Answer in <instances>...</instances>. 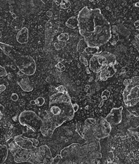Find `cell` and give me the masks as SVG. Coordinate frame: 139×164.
I'll use <instances>...</instances> for the list:
<instances>
[{
	"mask_svg": "<svg viewBox=\"0 0 139 164\" xmlns=\"http://www.w3.org/2000/svg\"><path fill=\"white\" fill-rule=\"evenodd\" d=\"M78 28L81 35L88 47H99L111 39V27L98 8L84 7L77 16Z\"/></svg>",
	"mask_w": 139,
	"mask_h": 164,
	"instance_id": "cell-1",
	"label": "cell"
},
{
	"mask_svg": "<svg viewBox=\"0 0 139 164\" xmlns=\"http://www.w3.org/2000/svg\"><path fill=\"white\" fill-rule=\"evenodd\" d=\"M99 139L86 140L83 144L73 143L60 152L61 163H92L101 158Z\"/></svg>",
	"mask_w": 139,
	"mask_h": 164,
	"instance_id": "cell-2",
	"label": "cell"
},
{
	"mask_svg": "<svg viewBox=\"0 0 139 164\" xmlns=\"http://www.w3.org/2000/svg\"><path fill=\"white\" fill-rule=\"evenodd\" d=\"M75 111L68 92H56L50 97L48 114L52 122L51 133L64 122L73 119Z\"/></svg>",
	"mask_w": 139,
	"mask_h": 164,
	"instance_id": "cell-3",
	"label": "cell"
},
{
	"mask_svg": "<svg viewBox=\"0 0 139 164\" xmlns=\"http://www.w3.org/2000/svg\"><path fill=\"white\" fill-rule=\"evenodd\" d=\"M76 131L81 137L86 140L101 139L109 136L111 131V125L104 118L95 119L89 118L82 126L77 124Z\"/></svg>",
	"mask_w": 139,
	"mask_h": 164,
	"instance_id": "cell-4",
	"label": "cell"
},
{
	"mask_svg": "<svg viewBox=\"0 0 139 164\" xmlns=\"http://www.w3.org/2000/svg\"><path fill=\"white\" fill-rule=\"evenodd\" d=\"M125 89L122 96L123 100L127 108H133L139 104V77H133L124 80Z\"/></svg>",
	"mask_w": 139,
	"mask_h": 164,
	"instance_id": "cell-5",
	"label": "cell"
},
{
	"mask_svg": "<svg viewBox=\"0 0 139 164\" xmlns=\"http://www.w3.org/2000/svg\"><path fill=\"white\" fill-rule=\"evenodd\" d=\"M116 62V59L113 54L105 51L92 56L89 61V68L92 72L99 73L108 65L115 64Z\"/></svg>",
	"mask_w": 139,
	"mask_h": 164,
	"instance_id": "cell-6",
	"label": "cell"
},
{
	"mask_svg": "<svg viewBox=\"0 0 139 164\" xmlns=\"http://www.w3.org/2000/svg\"><path fill=\"white\" fill-rule=\"evenodd\" d=\"M19 121L23 126H27L34 132H36L40 131L43 120L35 112L31 110H25L19 115Z\"/></svg>",
	"mask_w": 139,
	"mask_h": 164,
	"instance_id": "cell-7",
	"label": "cell"
},
{
	"mask_svg": "<svg viewBox=\"0 0 139 164\" xmlns=\"http://www.w3.org/2000/svg\"><path fill=\"white\" fill-rule=\"evenodd\" d=\"M53 159L48 146L43 145L30 150V157L28 162L32 163H51Z\"/></svg>",
	"mask_w": 139,
	"mask_h": 164,
	"instance_id": "cell-8",
	"label": "cell"
},
{
	"mask_svg": "<svg viewBox=\"0 0 139 164\" xmlns=\"http://www.w3.org/2000/svg\"><path fill=\"white\" fill-rule=\"evenodd\" d=\"M14 62L21 73L28 76H32L35 74L37 69V64L35 61L31 56H21L18 57Z\"/></svg>",
	"mask_w": 139,
	"mask_h": 164,
	"instance_id": "cell-9",
	"label": "cell"
},
{
	"mask_svg": "<svg viewBox=\"0 0 139 164\" xmlns=\"http://www.w3.org/2000/svg\"><path fill=\"white\" fill-rule=\"evenodd\" d=\"M122 110L123 107H120L118 108H113L109 113L105 117L106 120L113 125H118L122 121Z\"/></svg>",
	"mask_w": 139,
	"mask_h": 164,
	"instance_id": "cell-10",
	"label": "cell"
},
{
	"mask_svg": "<svg viewBox=\"0 0 139 164\" xmlns=\"http://www.w3.org/2000/svg\"><path fill=\"white\" fill-rule=\"evenodd\" d=\"M28 76V75L22 73V74H19L17 77V83L18 85L23 91L26 92H30L34 89L33 86L32 85Z\"/></svg>",
	"mask_w": 139,
	"mask_h": 164,
	"instance_id": "cell-11",
	"label": "cell"
},
{
	"mask_svg": "<svg viewBox=\"0 0 139 164\" xmlns=\"http://www.w3.org/2000/svg\"><path fill=\"white\" fill-rule=\"evenodd\" d=\"M14 140L15 143L22 149L30 150L35 148L30 138H24L21 136H17L14 137Z\"/></svg>",
	"mask_w": 139,
	"mask_h": 164,
	"instance_id": "cell-12",
	"label": "cell"
},
{
	"mask_svg": "<svg viewBox=\"0 0 139 164\" xmlns=\"http://www.w3.org/2000/svg\"><path fill=\"white\" fill-rule=\"evenodd\" d=\"M114 65L115 64H111L105 68L101 72H100V79L101 81H105L109 77H111L115 74L116 69L115 68Z\"/></svg>",
	"mask_w": 139,
	"mask_h": 164,
	"instance_id": "cell-13",
	"label": "cell"
},
{
	"mask_svg": "<svg viewBox=\"0 0 139 164\" xmlns=\"http://www.w3.org/2000/svg\"><path fill=\"white\" fill-rule=\"evenodd\" d=\"M0 48H1V50H2L6 56L11 58L14 61H16L15 56H16V51L14 50L13 46L9 45V44L5 43L3 42H1L0 43Z\"/></svg>",
	"mask_w": 139,
	"mask_h": 164,
	"instance_id": "cell-14",
	"label": "cell"
},
{
	"mask_svg": "<svg viewBox=\"0 0 139 164\" xmlns=\"http://www.w3.org/2000/svg\"><path fill=\"white\" fill-rule=\"evenodd\" d=\"M18 42L21 44L26 43L29 40V30L27 27H23L19 31L16 35Z\"/></svg>",
	"mask_w": 139,
	"mask_h": 164,
	"instance_id": "cell-15",
	"label": "cell"
},
{
	"mask_svg": "<svg viewBox=\"0 0 139 164\" xmlns=\"http://www.w3.org/2000/svg\"><path fill=\"white\" fill-rule=\"evenodd\" d=\"M9 149L6 145H1L0 147V163L3 164L6 160L8 156Z\"/></svg>",
	"mask_w": 139,
	"mask_h": 164,
	"instance_id": "cell-16",
	"label": "cell"
},
{
	"mask_svg": "<svg viewBox=\"0 0 139 164\" xmlns=\"http://www.w3.org/2000/svg\"><path fill=\"white\" fill-rule=\"evenodd\" d=\"M78 19L77 18L74 16L69 18L66 23V26L71 29H75L76 27H78Z\"/></svg>",
	"mask_w": 139,
	"mask_h": 164,
	"instance_id": "cell-17",
	"label": "cell"
},
{
	"mask_svg": "<svg viewBox=\"0 0 139 164\" xmlns=\"http://www.w3.org/2000/svg\"><path fill=\"white\" fill-rule=\"evenodd\" d=\"M102 50L101 47H87L85 49V53L87 55H98V54H100L101 53Z\"/></svg>",
	"mask_w": 139,
	"mask_h": 164,
	"instance_id": "cell-18",
	"label": "cell"
},
{
	"mask_svg": "<svg viewBox=\"0 0 139 164\" xmlns=\"http://www.w3.org/2000/svg\"><path fill=\"white\" fill-rule=\"evenodd\" d=\"M128 133L132 136L135 139L139 142V125L135 128H130L128 129Z\"/></svg>",
	"mask_w": 139,
	"mask_h": 164,
	"instance_id": "cell-19",
	"label": "cell"
},
{
	"mask_svg": "<svg viewBox=\"0 0 139 164\" xmlns=\"http://www.w3.org/2000/svg\"><path fill=\"white\" fill-rule=\"evenodd\" d=\"M71 6V3L69 0H62L60 6L62 9L67 10Z\"/></svg>",
	"mask_w": 139,
	"mask_h": 164,
	"instance_id": "cell-20",
	"label": "cell"
},
{
	"mask_svg": "<svg viewBox=\"0 0 139 164\" xmlns=\"http://www.w3.org/2000/svg\"><path fill=\"white\" fill-rule=\"evenodd\" d=\"M69 39V35L67 33H62L58 37V39L59 41H63V42H66Z\"/></svg>",
	"mask_w": 139,
	"mask_h": 164,
	"instance_id": "cell-21",
	"label": "cell"
},
{
	"mask_svg": "<svg viewBox=\"0 0 139 164\" xmlns=\"http://www.w3.org/2000/svg\"><path fill=\"white\" fill-rule=\"evenodd\" d=\"M45 102V100L43 97H39L38 98H37V99L35 100V103H36V105L38 107H42L44 105Z\"/></svg>",
	"mask_w": 139,
	"mask_h": 164,
	"instance_id": "cell-22",
	"label": "cell"
},
{
	"mask_svg": "<svg viewBox=\"0 0 139 164\" xmlns=\"http://www.w3.org/2000/svg\"><path fill=\"white\" fill-rule=\"evenodd\" d=\"M61 160H62V157H61V155H58L54 158H53L51 163H53V164H58V163H61Z\"/></svg>",
	"mask_w": 139,
	"mask_h": 164,
	"instance_id": "cell-23",
	"label": "cell"
},
{
	"mask_svg": "<svg viewBox=\"0 0 139 164\" xmlns=\"http://www.w3.org/2000/svg\"><path fill=\"white\" fill-rule=\"evenodd\" d=\"M0 71H1V72H0V76L1 77H6L8 76V72L3 66H0Z\"/></svg>",
	"mask_w": 139,
	"mask_h": 164,
	"instance_id": "cell-24",
	"label": "cell"
},
{
	"mask_svg": "<svg viewBox=\"0 0 139 164\" xmlns=\"http://www.w3.org/2000/svg\"><path fill=\"white\" fill-rule=\"evenodd\" d=\"M56 90L57 92H62V93L67 92V89H66V87H64V86H59L57 87V88H56Z\"/></svg>",
	"mask_w": 139,
	"mask_h": 164,
	"instance_id": "cell-25",
	"label": "cell"
},
{
	"mask_svg": "<svg viewBox=\"0 0 139 164\" xmlns=\"http://www.w3.org/2000/svg\"><path fill=\"white\" fill-rule=\"evenodd\" d=\"M58 64H59V66H58V65L56 66V69H57L59 72H63V71H64V70H65V67H64V66L62 63H59Z\"/></svg>",
	"mask_w": 139,
	"mask_h": 164,
	"instance_id": "cell-26",
	"label": "cell"
},
{
	"mask_svg": "<svg viewBox=\"0 0 139 164\" xmlns=\"http://www.w3.org/2000/svg\"><path fill=\"white\" fill-rule=\"evenodd\" d=\"M80 61L85 66V67H87L88 66H89V63L87 61V59L83 56H81Z\"/></svg>",
	"mask_w": 139,
	"mask_h": 164,
	"instance_id": "cell-27",
	"label": "cell"
},
{
	"mask_svg": "<svg viewBox=\"0 0 139 164\" xmlns=\"http://www.w3.org/2000/svg\"><path fill=\"white\" fill-rule=\"evenodd\" d=\"M11 100H12L13 101L16 102V101H17V100L19 99V96H18V95L17 94H16V93H13V94H12V95H11Z\"/></svg>",
	"mask_w": 139,
	"mask_h": 164,
	"instance_id": "cell-28",
	"label": "cell"
},
{
	"mask_svg": "<svg viewBox=\"0 0 139 164\" xmlns=\"http://www.w3.org/2000/svg\"><path fill=\"white\" fill-rule=\"evenodd\" d=\"M30 139H31L32 141L33 142L34 146H35V147H37L38 146V144H39V142H38V141L37 139H36L35 138H30Z\"/></svg>",
	"mask_w": 139,
	"mask_h": 164,
	"instance_id": "cell-29",
	"label": "cell"
},
{
	"mask_svg": "<svg viewBox=\"0 0 139 164\" xmlns=\"http://www.w3.org/2000/svg\"><path fill=\"white\" fill-rule=\"evenodd\" d=\"M73 108H74V110L75 111V112H77L79 110V105L77 104H73Z\"/></svg>",
	"mask_w": 139,
	"mask_h": 164,
	"instance_id": "cell-30",
	"label": "cell"
},
{
	"mask_svg": "<svg viewBox=\"0 0 139 164\" xmlns=\"http://www.w3.org/2000/svg\"><path fill=\"white\" fill-rule=\"evenodd\" d=\"M54 3L57 5V6H60L61 3L62 2V0H53Z\"/></svg>",
	"mask_w": 139,
	"mask_h": 164,
	"instance_id": "cell-31",
	"label": "cell"
},
{
	"mask_svg": "<svg viewBox=\"0 0 139 164\" xmlns=\"http://www.w3.org/2000/svg\"><path fill=\"white\" fill-rule=\"evenodd\" d=\"M0 87H1V90H0V91H1V93L5 91V89H6V86H5L4 84H1V86H0Z\"/></svg>",
	"mask_w": 139,
	"mask_h": 164,
	"instance_id": "cell-32",
	"label": "cell"
},
{
	"mask_svg": "<svg viewBox=\"0 0 139 164\" xmlns=\"http://www.w3.org/2000/svg\"><path fill=\"white\" fill-rule=\"evenodd\" d=\"M30 104H32V105H35L36 104L35 100H32V101H30Z\"/></svg>",
	"mask_w": 139,
	"mask_h": 164,
	"instance_id": "cell-33",
	"label": "cell"
},
{
	"mask_svg": "<svg viewBox=\"0 0 139 164\" xmlns=\"http://www.w3.org/2000/svg\"><path fill=\"white\" fill-rule=\"evenodd\" d=\"M136 7H138V8H139V2H138L137 3H136L135 5H134Z\"/></svg>",
	"mask_w": 139,
	"mask_h": 164,
	"instance_id": "cell-34",
	"label": "cell"
},
{
	"mask_svg": "<svg viewBox=\"0 0 139 164\" xmlns=\"http://www.w3.org/2000/svg\"><path fill=\"white\" fill-rule=\"evenodd\" d=\"M41 2H42L43 3L46 4V0H41Z\"/></svg>",
	"mask_w": 139,
	"mask_h": 164,
	"instance_id": "cell-35",
	"label": "cell"
},
{
	"mask_svg": "<svg viewBox=\"0 0 139 164\" xmlns=\"http://www.w3.org/2000/svg\"><path fill=\"white\" fill-rule=\"evenodd\" d=\"M13 17L15 19V18H16V15L14 14H13Z\"/></svg>",
	"mask_w": 139,
	"mask_h": 164,
	"instance_id": "cell-36",
	"label": "cell"
}]
</instances>
